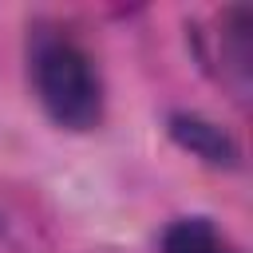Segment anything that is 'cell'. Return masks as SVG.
Here are the masks:
<instances>
[{"label":"cell","mask_w":253,"mask_h":253,"mask_svg":"<svg viewBox=\"0 0 253 253\" xmlns=\"http://www.w3.org/2000/svg\"><path fill=\"white\" fill-rule=\"evenodd\" d=\"M32 87L47 119L63 130H95L103 119V83L91 55L59 28H36L28 40Z\"/></svg>","instance_id":"cell-1"},{"label":"cell","mask_w":253,"mask_h":253,"mask_svg":"<svg viewBox=\"0 0 253 253\" xmlns=\"http://www.w3.org/2000/svg\"><path fill=\"white\" fill-rule=\"evenodd\" d=\"M166 130H170V138H174L186 154L202 158L206 166H221V170H237V166H241V146H237V138H233L225 126H217L213 119H206V115L174 111V115L166 119Z\"/></svg>","instance_id":"cell-2"},{"label":"cell","mask_w":253,"mask_h":253,"mask_svg":"<svg viewBox=\"0 0 253 253\" xmlns=\"http://www.w3.org/2000/svg\"><path fill=\"white\" fill-rule=\"evenodd\" d=\"M162 253H241L210 217H178L162 233Z\"/></svg>","instance_id":"cell-3"}]
</instances>
